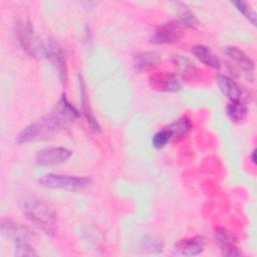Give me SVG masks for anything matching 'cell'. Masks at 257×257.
Listing matches in <instances>:
<instances>
[{
    "instance_id": "6da1fadb",
    "label": "cell",
    "mask_w": 257,
    "mask_h": 257,
    "mask_svg": "<svg viewBox=\"0 0 257 257\" xmlns=\"http://www.w3.org/2000/svg\"><path fill=\"white\" fill-rule=\"evenodd\" d=\"M80 113L62 94L52 110L44 117L26 125L16 137V143L27 144L52 138L60 130L78 118Z\"/></svg>"
},
{
    "instance_id": "7a4b0ae2",
    "label": "cell",
    "mask_w": 257,
    "mask_h": 257,
    "mask_svg": "<svg viewBox=\"0 0 257 257\" xmlns=\"http://www.w3.org/2000/svg\"><path fill=\"white\" fill-rule=\"evenodd\" d=\"M23 215L48 235L55 232L54 212L40 199L30 194H24L19 200Z\"/></svg>"
},
{
    "instance_id": "3957f363",
    "label": "cell",
    "mask_w": 257,
    "mask_h": 257,
    "mask_svg": "<svg viewBox=\"0 0 257 257\" xmlns=\"http://www.w3.org/2000/svg\"><path fill=\"white\" fill-rule=\"evenodd\" d=\"M14 35L19 47L31 57L42 58L46 56V45L27 19H21L15 24Z\"/></svg>"
},
{
    "instance_id": "277c9868",
    "label": "cell",
    "mask_w": 257,
    "mask_h": 257,
    "mask_svg": "<svg viewBox=\"0 0 257 257\" xmlns=\"http://www.w3.org/2000/svg\"><path fill=\"white\" fill-rule=\"evenodd\" d=\"M38 183L45 188L62 189L67 191H78L86 188L90 181L85 177L60 175V174H47L42 176Z\"/></svg>"
},
{
    "instance_id": "5b68a950",
    "label": "cell",
    "mask_w": 257,
    "mask_h": 257,
    "mask_svg": "<svg viewBox=\"0 0 257 257\" xmlns=\"http://www.w3.org/2000/svg\"><path fill=\"white\" fill-rule=\"evenodd\" d=\"M184 35V26L179 20H172L161 24L155 30L150 41L156 45L172 44L178 42Z\"/></svg>"
},
{
    "instance_id": "8992f818",
    "label": "cell",
    "mask_w": 257,
    "mask_h": 257,
    "mask_svg": "<svg viewBox=\"0 0 257 257\" xmlns=\"http://www.w3.org/2000/svg\"><path fill=\"white\" fill-rule=\"evenodd\" d=\"M46 57L55 66L59 78L62 83L67 81V66H66V51L54 39H49L46 45Z\"/></svg>"
},
{
    "instance_id": "52a82bcc",
    "label": "cell",
    "mask_w": 257,
    "mask_h": 257,
    "mask_svg": "<svg viewBox=\"0 0 257 257\" xmlns=\"http://www.w3.org/2000/svg\"><path fill=\"white\" fill-rule=\"evenodd\" d=\"M71 155V151L63 147L46 148L36 154L35 162L40 167H52L65 163Z\"/></svg>"
},
{
    "instance_id": "ba28073f",
    "label": "cell",
    "mask_w": 257,
    "mask_h": 257,
    "mask_svg": "<svg viewBox=\"0 0 257 257\" xmlns=\"http://www.w3.org/2000/svg\"><path fill=\"white\" fill-rule=\"evenodd\" d=\"M214 239L220 247L223 256L235 257L242 253L238 247V240L236 236L226 228L218 227L214 230Z\"/></svg>"
},
{
    "instance_id": "9c48e42d",
    "label": "cell",
    "mask_w": 257,
    "mask_h": 257,
    "mask_svg": "<svg viewBox=\"0 0 257 257\" xmlns=\"http://www.w3.org/2000/svg\"><path fill=\"white\" fill-rule=\"evenodd\" d=\"M150 85L159 91L176 92L182 88V79L172 72H158L150 76Z\"/></svg>"
},
{
    "instance_id": "30bf717a",
    "label": "cell",
    "mask_w": 257,
    "mask_h": 257,
    "mask_svg": "<svg viewBox=\"0 0 257 257\" xmlns=\"http://www.w3.org/2000/svg\"><path fill=\"white\" fill-rule=\"evenodd\" d=\"M207 240L203 236H194L179 240L174 245V254L178 256H196L202 253Z\"/></svg>"
},
{
    "instance_id": "8fae6325",
    "label": "cell",
    "mask_w": 257,
    "mask_h": 257,
    "mask_svg": "<svg viewBox=\"0 0 257 257\" xmlns=\"http://www.w3.org/2000/svg\"><path fill=\"white\" fill-rule=\"evenodd\" d=\"M216 83L221 92L230 99V101H243L245 102L248 97L242 87L229 76L218 74L216 76Z\"/></svg>"
},
{
    "instance_id": "7c38bea8",
    "label": "cell",
    "mask_w": 257,
    "mask_h": 257,
    "mask_svg": "<svg viewBox=\"0 0 257 257\" xmlns=\"http://www.w3.org/2000/svg\"><path fill=\"white\" fill-rule=\"evenodd\" d=\"M161 54L156 51H142L133 55V67L136 72H144L161 62Z\"/></svg>"
},
{
    "instance_id": "4fadbf2b",
    "label": "cell",
    "mask_w": 257,
    "mask_h": 257,
    "mask_svg": "<svg viewBox=\"0 0 257 257\" xmlns=\"http://www.w3.org/2000/svg\"><path fill=\"white\" fill-rule=\"evenodd\" d=\"M1 233L3 236L12 238L13 240H29L33 236L27 227L9 219H3L1 221Z\"/></svg>"
},
{
    "instance_id": "5bb4252c",
    "label": "cell",
    "mask_w": 257,
    "mask_h": 257,
    "mask_svg": "<svg viewBox=\"0 0 257 257\" xmlns=\"http://www.w3.org/2000/svg\"><path fill=\"white\" fill-rule=\"evenodd\" d=\"M79 92H80L82 113H83L90 130L93 133L97 134L100 132V125H99V123L91 109V106L89 104V100H88V96H87V92H86V88H85V83H84L81 75H79Z\"/></svg>"
},
{
    "instance_id": "9a60e30c",
    "label": "cell",
    "mask_w": 257,
    "mask_h": 257,
    "mask_svg": "<svg viewBox=\"0 0 257 257\" xmlns=\"http://www.w3.org/2000/svg\"><path fill=\"white\" fill-rule=\"evenodd\" d=\"M224 52L242 70L246 72H252L254 70V61L243 50L239 49L236 46H227L225 47Z\"/></svg>"
},
{
    "instance_id": "2e32d148",
    "label": "cell",
    "mask_w": 257,
    "mask_h": 257,
    "mask_svg": "<svg viewBox=\"0 0 257 257\" xmlns=\"http://www.w3.org/2000/svg\"><path fill=\"white\" fill-rule=\"evenodd\" d=\"M193 55L203 64L208 67L219 69L221 67V62L219 58L209 49L207 46L202 44H197L192 47Z\"/></svg>"
},
{
    "instance_id": "e0dca14e",
    "label": "cell",
    "mask_w": 257,
    "mask_h": 257,
    "mask_svg": "<svg viewBox=\"0 0 257 257\" xmlns=\"http://www.w3.org/2000/svg\"><path fill=\"white\" fill-rule=\"evenodd\" d=\"M192 122L191 119L188 116H181L178 119L171 122L168 126H166L167 130L172 134L173 138H184L186 137L191 131H192Z\"/></svg>"
},
{
    "instance_id": "ac0fdd59",
    "label": "cell",
    "mask_w": 257,
    "mask_h": 257,
    "mask_svg": "<svg viewBox=\"0 0 257 257\" xmlns=\"http://www.w3.org/2000/svg\"><path fill=\"white\" fill-rule=\"evenodd\" d=\"M176 6L178 8V14L180 18L179 21L183 26H186L189 28H197L199 26L198 19L186 4L178 2L176 3Z\"/></svg>"
},
{
    "instance_id": "d6986e66",
    "label": "cell",
    "mask_w": 257,
    "mask_h": 257,
    "mask_svg": "<svg viewBox=\"0 0 257 257\" xmlns=\"http://www.w3.org/2000/svg\"><path fill=\"white\" fill-rule=\"evenodd\" d=\"M248 113V107L243 101H230L227 105V114L233 122H240Z\"/></svg>"
},
{
    "instance_id": "ffe728a7",
    "label": "cell",
    "mask_w": 257,
    "mask_h": 257,
    "mask_svg": "<svg viewBox=\"0 0 257 257\" xmlns=\"http://www.w3.org/2000/svg\"><path fill=\"white\" fill-rule=\"evenodd\" d=\"M14 255L15 256H36L33 247L28 243V240H14Z\"/></svg>"
},
{
    "instance_id": "44dd1931",
    "label": "cell",
    "mask_w": 257,
    "mask_h": 257,
    "mask_svg": "<svg viewBox=\"0 0 257 257\" xmlns=\"http://www.w3.org/2000/svg\"><path fill=\"white\" fill-rule=\"evenodd\" d=\"M173 139L172 134L169 132V130H167L166 127H164L163 130L159 131L158 133H156L152 139V144L153 147L160 150L165 148L168 143Z\"/></svg>"
},
{
    "instance_id": "7402d4cb",
    "label": "cell",
    "mask_w": 257,
    "mask_h": 257,
    "mask_svg": "<svg viewBox=\"0 0 257 257\" xmlns=\"http://www.w3.org/2000/svg\"><path fill=\"white\" fill-rule=\"evenodd\" d=\"M232 4L236 7V9L245 17L247 18L254 26H256V14L253 9L243 1H232Z\"/></svg>"
},
{
    "instance_id": "603a6c76",
    "label": "cell",
    "mask_w": 257,
    "mask_h": 257,
    "mask_svg": "<svg viewBox=\"0 0 257 257\" xmlns=\"http://www.w3.org/2000/svg\"><path fill=\"white\" fill-rule=\"evenodd\" d=\"M144 245L146 250H149L150 252H155V251H162L163 249V244L160 240L156 239V238H150L149 240L146 239V241H144Z\"/></svg>"
},
{
    "instance_id": "cb8c5ba5",
    "label": "cell",
    "mask_w": 257,
    "mask_h": 257,
    "mask_svg": "<svg viewBox=\"0 0 257 257\" xmlns=\"http://www.w3.org/2000/svg\"><path fill=\"white\" fill-rule=\"evenodd\" d=\"M173 59H174L176 65L182 67L183 69L194 67V63L189 58H187L183 55H175V56H173Z\"/></svg>"
},
{
    "instance_id": "d4e9b609",
    "label": "cell",
    "mask_w": 257,
    "mask_h": 257,
    "mask_svg": "<svg viewBox=\"0 0 257 257\" xmlns=\"http://www.w3.org/2000/svg\"><path fill=\"white\" fill-rule=\"evenodd\" d=\"M251 161L253 164H256V150L255 149L251 153Z\"/></svg>"
}]
</instances>
